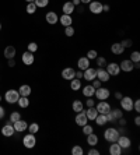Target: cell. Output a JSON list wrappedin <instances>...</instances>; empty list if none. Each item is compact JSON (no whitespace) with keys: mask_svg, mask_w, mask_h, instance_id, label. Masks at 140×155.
Masks as SVG:
<instances>
[{"mask_svg":"<svg viewBox=\"0 0 140 155\" xmlns=\"http://www.w3.org/2000/svg\"><path fill=\"white\" fill-rule=\"evenodd\" d=\"M119 136H121V133H119V130L115 129V127H109V129H107L104 131V138L107 141H109V143H115Z\"/></svg>","mask_w":140,"mask_h":155,"instance_id":"6da1fadb","label":"cell"},{"mask_svg":"<svg viewBox=\"0 0 140 155\" xmlns=\"http://www.w3.org/2000/svg\"><path fill=\"white\" fill-rule=\"evenodd\" d=\"M18 98H20V94H18L17 90H9L4 95V99L7 104H17Z\"/></svg>","mask_w":140,"mask_h":155,"instance_id":"7a4b0ae2","label":"cell"},{"mask_svg":"<svg viewBox=\"0 0 140 155\" xmlns=\"http://www.w3.org/2000/svg\"><path fill=\"white\" fill-rule=\"evenodd\" d=\"M94 95L97 97L98 101H107L108 98H109V95H111V92H109V90H108V88L100 87V88H97V90H95Z\"/></svg>","mask_w":140,"mask_h":155,"instance_id":"3957f363","label":"cell"},{"mask_svg":"<svg viewBox=\"0 0 140 155\" xmlns=\"http://www.w3.org/2000/svg\"><path fill=\"white\" fill-rule=\"evenodd\" d=\"M22 144H24L25 148H34L36 144V138L35 136H34L32 133H29V134H25L24 138H22Z\"/></svg>","mask_w":140,"mask_h":155,"instance_id":"277c9868","label":"cell"},{"mask_svg":"<svg viewBox=\"0 0 140 155\" xmlns=\"http://www.w3.org/2000/svg\"><path fill=\"white\" fill-rule=\"evenodd\" d=\"M88 10L93 14H101L102 13V3L97 2V0H91L90 3H88Z\"/></svg>","mask_w":140,"mask_h":155,"instance_id":"5b68a950","label":"cell"},{"mask_svg":"<svg viewBox=\"0 0 140 155\" xmlns=\"http://www.w3.org/2000/svg\"><path fill=\"white\" fill-rule=\"evenodd\" d=\"M121 108L123 109V110H126V112H130V110H133V101L132 98L129 97H122L121 99Z\"/></svg>","mask_w":140,"mask_h":155,"instance_id":"8992f818","label":"cell"},{"mask_svg":"<svg viewBox=\"0 0 140 155\" xmlns=\"http://www.w3.org/2000/svg\"><path fill=\"white\" fill-rule=\"evenodd\" d=\"M95 109H97L98 113H102V115H107L109 110H111V105L108 104L107 101H100L95 105Z\"/></svg>","mask_w":140,"mask_h":155,"instance_id":"52a82bcc","label":"cell"},{"mask_svg":"<svg viewBox=\"0 0 140 155\" xmlns=\"http://www.w3.org/2000/svg\"><path fill=\"white\" fill-rule=\"evenodd\" d=\"M97 76V70L91 69V67H87L86 70H83V78L87 80V81H93Z\"/></svg>","mask_w":140,"mask_h":155,"instance_id":"ba28073f","label":"cell"},{"mask_svg":"<svg viewBox=\"0 0 140 155\" xmlns=\"http://www.w3.org/2000/svg\"><path fill=\"white\" fill-rule=\"evenodd\" d=\"M108 71V74L109 76H118L119 73H121V67H119L118 63H109V64H107V69H105Z\"/></svg>","mask_w":140,"mask_h":155,"instance_id":"9c48e42d","label":"cell"},{"mask_svg":"<svg viewBox=\"0 0 140 155\" xmlns=\"http://www.w3.org/2000/svg\"><path fill=\"white\" fill-rule=\"evenodd\" d=\"M87 123H88V119H87V115H86V112H84V109H83L81 112H79L76 115V124H79L80 127H83L84 124H87Z\"/></svg>","mask_w":140,"mask_h":155,"instance_id":"30bf717a","label":"cell"},{"mask_svg":"<svg viewBox=\"0 0 140 155\" xmlns=\"http://www.w3.org/2000/svg\"><path fill=\"white\" fill-rule=\"evenodd\" d=\"M133 63L130 59H126V60H122L121 61V64H119V67H121V70L122 71H125V73H130L133 70Z\"/></svg>","mask_w":140,"mask_h":155,"instance_id":"8fae6325","label":"cell"},{"mask_svg":"<svg viewBox=\"0 0 140 155\" xmlns=\"http://www.w3.org/2000/svg\"><path fill=\"white\" fill-rule=\"evenodd\" d=\"M13 127H14L15 131H20V133H22V131H25V130L28 129V123L25 122V120L20 119V120H17V122L13 123Z\"/></svg>","mask_w":140,"mask_h":155,"instance_id":"7c38bea8","label":"cell"},{"mask_svg":"<svg viewBox=\"0 0 140 155\" xmlns=\"http://www.w3.org/2000/svg\"><path fill=\"white\" fill-rule=\"evenodd\" d=\"M95 78H98L101 83H107V81H109V74H108V71L105 69L100 67V69L97 70V76H95Z\"/></svg>","mask_w":140,"mask_h":155,"instance_id":"4fadbf2b","label":"cell"},{"mask_svg":"<svg viewBox=\"0 0 140 155\" xmlns=\"http://www.w3.org/2000/svg\"><path fill=\"white\" fill-rule=\"evenodd\" d=\"M45 20H46V22L50 24V25H55L56 22H59V17L55 11H48L46 15H45Z\"/></svg>","mask_w":140,"mask_h":155,"instance_id":"5bb4252c","label":"cell"},{"mask_svg":"<svg viewBox=\"0 0 140 155\" xmlns=\"http://www.w3.org/2000/svg\"><path fill=\"white\" fill-rule=\"evenodd\" d=\"M116 143H118L119 145H121V148H129L130 145H132V141H130V138L129 137H126V136H119L118 137V140H116Z\"/></svg>","mask_w":140,"mask_h":155,"instance_id":"9a60e30c","label":"cell"},{"mask_svg":"<svg viewBox=\"0 0 140 155\" xmlns=\"http://www.w3.org/2000/svg\"><path fill=\"white\" fill-rule=\"evenodd\" d=\"M74 69H72V67H66V69L62 70V78L67 80V81H70V80L74 78Z\"/></svg>","mask_w":140,"mask_h":155,"instance_id":"2e32d148","label":"cell"},{"mask_svg":"<svg viewBox=\"0 0 140 155\" xmlns=\"http://www.w3.org/2000/svg\"><path fill=\"white\" fill-rule=\"evenodd\" d=\"M22 63L24 64H27V66H31L34 63V60H35V58H34V53H31V52H24L22 53Z\"/></svg>","mask_w":140,"mask_h":155,"instance_id":"e0dca14e","label":"cell"},{"mask_svg":"<svg viewBox=\"0 0 140 155\" xmlns=\"http://www.w3.org/2000/svg\"><path fill=\"white\" fill-rule=\"evenodd\" d=\"M14 133H15V130H14V127H13V124H10V123L2 127V134H3L4 137H11Z\"/></svg>","mask_w":140,"mask_h":155,"instance_id":"ac0fdd59","label":"cell"},{"mask_svg":"<svg viewBox=\"0 0 140 155\" xmlns=\"http://www.w3.org/2000/svg\"><path fill=\"white\" fill-rule=\"evenodd\" d=\"M111 52L114 54H122L123 52H125V48L121 45V42H115V43H112L111 45Z\"/></svg>","mask_w":140,"mask_h":155,"instance_id":"d6986e66","label":"cell"},{"mask_svg":"<svg viewBox=\"0 0 140 155\" xmlns=\"http://www.w3.org/2000/svg\"><path fill=\"white\" fill-rule=\"evenodd\" d=\"M74 8H76V6L72 3V2H66V3L63 4V7H62V10H63V14H69V15H72L73 13H74Z\"/></svg>","mask_w":140,"mask_h":155,"instance_id":"ffe728a7","label":"cell"},{"mask_svg":"<svg viewBox=\"0 0 140 155\" xmlns=\"http://www.w3.org/2000/svg\"><path fill=\"white\" fill-rule=\"evenodd\" d=\"M77 67H79V70H86L87 67H90V60L87 59V56H83L77 60Z\"/></svg>","mask_w":140,"mask_h":155,"instance_id":"44dd1931","label":"cell"},{"mask_svg":"<svg viewBox=\"0 0 140 155\" xmlns=\"http://www.w3.org/2000/svg\"><path fill=\"white\" fill-rule=\"evenodd\" d=\"M59 22H60L63 27H69V25H72L73 18H72V15H69V14H62L60 17H59Z\"/></svg>","mask_w":140,"mask_h":155,"instance_id":"7402d4cb","label":"cell"},{"mask_svg":"<svg viewBox=\"0 0 140 155\" xmlns=\"http://www.w3.org/2000/svg\"><path fill=\"white\" fill-rule=\"evenodd\" d=\"M109 154L111 155H121L122 154V148H121V145L118 144V143H111V145H109Z\"/></svg>","mask_w":140,"mask_h":155,"instance_id":"603a6c76","label":"cell"},{"mask_svg":"<svg viewBox=\"0 0 140 155\" xmlns=\"http://www.w3.org/2000/svg\"><path fill=\"white\" fill-rule=\"evenodd\" d=\"M81 92H83V95H84L86 98H90V97H94L95 88H94L93 85H86V87H83Z\"/></svg>","mask_w":140,"mask_h":155,"instance_id":"cb8c5ba5","label":"cell"},{"mask_svg":"<svg viewBox=\"0 0 140 155\" xmlns=\"http://www.w3.org/2000/svg\"><path fill=\"white\" fill-rule=\"evenodd\" d=\"M84 112H86L87 119L88 120H95V117H97V115H98L95 106H93V108H87V110H84Z\"/></svg>","mask_w":140,"mask_h":155,"instance_id":"d4e9b609","label":"cell"},{"mask_svg":"<svg viewBox=\"0 0 140 155\" xmlns=\"http://www.w3.org/2000/svg\"><path fill=\"white\" fill-rule=\"evenodd\" d=\"M87 144L90 145V147H94V145L98 144V136L97 134H94V131L87 136Z\"/></svg>","mask_w":140,"mask_h":155,"instance_id":"484cf974","label":"cell"},{"mask_svg":"<svg viewBox=\"0 0 140 155\" xmlns=\"http://www.w3.org/2000/svg\"><path fill=\"white\" fill-rule=\"evenodd\" d=\"M18 94H20V97H29V95H31V87L27 85V84L21 85V87H20Z\"/></svg>","mask_w":140,"mask_h":155,"instance_id":"4316f807","label":"cell"},{"mask_svg":"<svg viewBox=\"0 0 140 155\" xmlns=\"http://www.w3.org/2000/svg\"><path fill=\"white\" fill-rule=\"evenodd\" d=\"M72 109L74 110V112L79 113L84 109V104H83L80 99H76V101H73V104H72Z\"/></svg>","mask_w":140,"mask_h":155,"instance_id":"83f0119b","label":"cell"},{"mask_svg":"<svg viewBox=\"0 0 140 155\" xmlns=\"http://www.w3.org/2000/svg\"><path fill=\"white\" fill-rule=\"evenodd\" d=\"M4 56H6V59H14L15 48L14 46H7L6 49H4Z\"/></svg>","mask_w":140,"mask_h":155,"instance_id":"f1b7e54d","label":"cell"},{"mask_svg":"<svg viewBox=\"0 0 140 155\" xmlns=\"http://www.w3.org/2000/svg\"><path fill=\"white\" fill-rule=\"evenodd\" d=\"M95 122H97L98 126H104L108 123V119H107V115H102V113H98L97 117H95Z\"/></svg>","mask_w":140,"mask_h":155,"instance_id":"f546056e","label":"cell"},{"mask_svg":"<svg viewBox=\"0 0 140 155\" xmlns=\"http://www.w3.org/2000/svg\"><path fill=\"white\" fill-rule=\"evenodd\" d=\"M70 88H72L73 91H79L80 88H81V81H80L79 78L70 80Z\"/></svg>","mask_w":140,"mask_h":155,"instance_id":"4dcf8cb0","label":"cell"},{"mask_svg":"<svg viewBox=\"0 0 140 155\" xmlns=\"http://www.w3.org/2000/svg\"><path fill=\"white\" fill-rule=\"evenodd\" d=\"M17 104L20 105V108H28V106H29L28 97H20V98H18V101H17Z\"/></svg>","mask_w":140,"mask_h":155,"instance_id":"1f68e13d","label":"cell"},{"mask_svg":"<svg viewBox=\"0 0 140 155\" xmlns=\"http://www.w3.org/2000/svg\"><path fill=\"white\" fill-rule=\"evenodd\" d=\"M38 130H39V124H38V123H31V124L28 126V131H29V133L35 134V133H38Z\"/></svg>","mask_w":140,"mask_h":155,"instance_id":"d6a6232c","label":"cell"},{"mask_svg":"<svg viewBox=\"0 0 140 155\" xmlns=\"http://www.w3.org/2000/svg\"><path fill=\"white\" fill-rule=\"evenodd\" d=\"M34 3H35L36 7H46L48 4H49V0H34Z\"/></svg>","mask_w":140,"mask_h":155,"instance_id":"836d02e7","label":"cell"},{"mask_svg":"<svg viewBox=\"0 0 140 155\" xmlns=\"http://www.w3.org/2000/svg\"><path fill=\"white\" fill-rule=\"evenodd\" d=\"M35 11H36V6H35L34 2H31V3L27 4V13H28V14H34Z\"/></svg>","mask_w":140,"mask_h":155,"instance_id":"e575fe53","label":"cell"},{"mask_svg":"<svg viewBox=\"0 0 140 155\" xmlns=\"http://www.w3.org/2000/svg\"><path fill=\"white\" fill-rule=\"evenodd\" d=\"M130 60L133 61V63H139L140 61V53L137 51L132 52V54H130Z\"/></svg>","mask_w":140,"mask_h":155,"instance_id":"d590c367","label":"cell"},{"mask_svg":"<svg viewBox=\"0 0 140 155\" xmlns=\"http://www.w3.org/2000/svg\"><path fill=\"white\" fill-rule=\"evenodd\" d=\"M97 56H98V53H97V51H94V49L87 52V59H88V60H95Z\"/></svg>","mask_w":140,"mask_h":155,"instance_id":"8d00e7d4","label":"cell"},{"mask_svg":"<svg viewBox=\"0 0 140 155\" xmlns=\"http://www.w3.org/2000/svg\"><path fill=\"white\" fill-rule=\"evenodd\" d=\"M72 154L73 155H83L84 151H83V148L80 147V145H74V147L72 148Z\"/></svg>","mask_w":140,"mask_h":155,"instance_id":"74e56055","label":"cell"},{"mask_svg":"<svg viewBox=\"0 0 140 155\" xmlns=\"http://www.w3.org/2000/svg\"><path fill=\"white\" fill-rule=\"evenodd\" d=\"M93 131H94L93 126H90L88 123L83 126V134H86V136H88V134H90V133H93Z\"/></svg>","mask_w":140,"mask_h":155,"instance_id":"f35d334b","label":"cell"},{"mask_svg":"<svg viewBox=\"0 0 140 155\" xmlns=\"http://www.w3.org/2000/svg\"><path fill=\"white\" fill-rule=\"evenodd\" d=\"M21 119V115H20V112H13L10 115V123H14L17 122V120Z\"/></svg>","mask_w":140,"mask_h":155,"instance_id":"ab89813d","label":"cell"},{"mask_svg":"<svg viewBox=\"0 0 140 155\" xmlns=\"http://www.w3.org/2000/svg\"><path fill=\"white\" fill-rule=\"evenodd\" d=\"M74 28H73L72 25H69V27H65V35L66 36H69V38H70V36H73L74 35Z\"/></svg>","mask_w":140,"mask_h":155,"instance_id":"60d3db41","label":"cell"},{"mask_svg":"<svg viewBox=\"0 0 140 155\" xmlns=\"http://www.w3.org/2000/svg\"><path fill=\"white\" fill-rule=\"evenodd\" d=\"M95 61H97V66H98V67H105V66H107V60H105V58H101V56H97Z\"/></svg>","mask_w":140,"mask_h":155,"instance_id":"b9f144b4","label":"cell"},{"mask_svg":"<svg viewBox=\"0 0 140 155\" xmlns=\"http://www.w3.org/2000/svg\"><path fill=\"white\" fill-rule=\"evenodd\" d=\"M38 51V45H36L35 42H29L28 43V52H31V53H34V52Z\"/></svg>","mask_w":140,"mask_h":155,"instance_id":"7bdbcfd3","label":"cell"},{"mask_svg":"<svg viewBox=\"0 0 140 155\" xmlns=\"http://www.w3.org/2000/svg\"><path fill=\"white\" fill-rule=\"evenodd\" d=\"M121 45H122L123 48H130L133 45V42H132V39H125V41H122V42H121Z\"/></svg>","mask_w":140,"mask_h":155,"instance_id":"ee69618b","label":"cell"},{"mask_svg":"<svg viewBox=\"0 0 140 155\" xmlns=\"http://www.w3.org/2000/svg\"><path fill=\"white\" fill-rule=\"evenodd\" d=\"M133 110H136V112H140V99H136V101H133Z\"/></svg>","mask_w":140,"mask_h":155,"instance_id":"f6af8a7d","label":"cell"},{"mask_svg":"<svg viewBox=\"0 0 140 155\" xmlns=\"http://www.w3.org/2000/svg\"><path fill=\"white\" fill-rule=\"evenodd\" d=\"M93 106H95V101L93 99V97L87 98V108H93Z\"/></svg>","mask_w":140,"mask_h":155,"instance_id":"bcb514c9","label":"cell"},{"mask_svg":"<svg viewBox=\"0 0 140 155\" xmlns=\"http://www.w3.org/2000/svg\"><path fill=\"white\" fill-rule=\"evenodd\" d=\"M101 84H102V83H101L98 78H94V80H93V84H91V85H93L94 88L97 90V88H100V87H101Z\"/></svg>","mask_w":140,"mask_h":155,"instance_id":"7dc6e473","label":"cell"},{"mask_svg":"<svg viewBox=\"0 0 140 155\" xmlns=\"http://www.w3.org/2000/svg\"><path fill=\"white\" fill-rule=\"evenodd\" d=\"M74 78H83V70H77V71L74 73Z\"/></svg>","mask_w":140,"mask_h":155,"instance_id":"c3c4849f","label":"cell"},{"mask_svg":"<svg viewBox=\"0 0 140 155\" xmlns=\"http://www.w3.org/2000/svg\"><path fill=\"white\" fill-rule=\"evenodd\" d=\"M88 155H100V151L95 150V148H91L90 151H88Z\"/></svg>","mask_w":140,"mask_h":155,"instance_id":"681fc988","label":"cell"},{"mask_svg":"<svg viewBox=\"0 0 140 155\" xmlns=\"http://www.w3.org/2000/svg\"><path fill=\"white\" fill-rule=\"evenodd\" d=\"M7 60H9V67H14V66H15L14 59H7Z\"/></svg>","mask_w":140,"mask_h":155,"instance_id":"f907efd6","label":"cell"},{"mask_svg":"<svg viewBox=\"0 0 140 155\" xmlns=\"http://www.w3.org/2000/svg\"><path fill=\"white\" fill-rule=\"evenodd\" d=\"M4 113H6L4 108H3V106H0V119H3V117H4Z\"/></svg>","mask_w":140,"mask_h":155,"instance_id":"816d5d0a","label":"cell"},{"mask_svg":"<svg viewBox=\"0 0 140 155\" xmlns=\"http://www.w3.org/2000/svg\"><path fill=\"white\" fill-rule=\"evenodd\" d=\"M118 120H119V124H121V126H125V124H126V120L123 119V116L121 117V119H118Z\"/></svg>","mask_w":140,"mask_h":155,"instance_id":"f5cc1de1","label":"cell"},{"mask_svg":"<svg viewBox=\"0 0 140 155\" xmlns=\"http://www.w3.org/2000/svg\"><path fill=\"white\" fill-rule=\"evenodd\" d=\"M135 124H136V126H140V117H139V116H136V117H135Z\"/></svg>","mask_w":140,"mask_h":155,"instance_id":"db71d44e","label":"cell"},{"mask_svg":"<svg viewBox=\"0 0 140 155\" xmlns=\"http://www.w3.org/2000/svg\"><path fill=\"white\" fill-rule=\"evenodd\" d=\"M102 11H109V6L108 4H102Z\"/></svg>","mask_w":140,"mask_h":155,"instance_id":"11a10c76","label":"cell"},{"mask_svg":"<svg viewBox=\"0 0 140 155\" xmlns=\"http://www.w3.org/2000/svg\"><path fill=\"white\" fill-rule=\"evenodd\" d=\"M122 97H123V95L121 94V92H115V98H116V99H118V101H119V99H121V98H122Z\"/></svg>","mask_w":140,"mask_h":155,"instance_id":"9f6ffc18","label":"cell"},{"mask_svg":"<svg viewBox=\"0 0 140 155\" xmlns=\"http://www.w3.org/2000/svg\"><path fill=\"white\" fill-rule=\"evenodd\" d=\"M72 3L74 4L76 7H77V6H80V4H81V3H80V0H72Z\"/></svg>","mask_w":140,"mask_h":155,"instance_id":"6f0895ef","label":"cell"},{"mask_svg":"<svg viewBox=\"0 0 140 155\" xmlns=\"http://www.w3.org/2000/svg\"><path fill=\"white\" fill-rule=\"evenodd\" d=\"M91 0H80V3H83V4H88Z\"/></svg>","mask_w":140,"mask_h":155,"instance_id":"680465c9","label":"cell"},{"mask_svg":"<svg viewBox=\"0 0 140 155\" xmlns=\"http://www.w3.org/2000/svg\"><path fill=\"white\" fill-rule=\"evenodd\" d=\"M77 7H79V13H83V11H84V8H83L81 6H77Z\"/></svg>","mask_w":140,"mask_h":155,"instance_id":"91938a15","label":"cell"},{"mask_svg":"<svg viewBox=\"0 0 140 155\" xmlns=\"http://www.w3.org/2000/svg\"><path fill=\"white\" fill-rule=\"evenodd\" d=\"M25 2H27V3H31V2H34V0H25Z\"/></svg>","mask_w":140,"mask_h":155,"instance_id":"94428289","label":"cell"},{"mask_svg":"<svg viewBox=\"0 0 140 155\" xmlns=\"http://www.w3.org/2000/svg\"><path fill=\"white\" fill-rule=\"evenodd\" d=\"M0 29H2V24H0Z\"/></svg>","mask_w":140,"mask_h":155,"instance_id":"6125c7cd","label":"cell"},{"mask_svg":"<svg viewBox=\"0 0 140 155\" xmlns=\"http://www.w3.org/2000/svg\"><path fill=\"white\" fill-rule=\"evenodd\" d=\"M0 101H2V97H0Z\"/></svg>","mask_w":140,"mask_h":155,"instance_id":"be15d7a7","label":"cell"}]
</instances>
